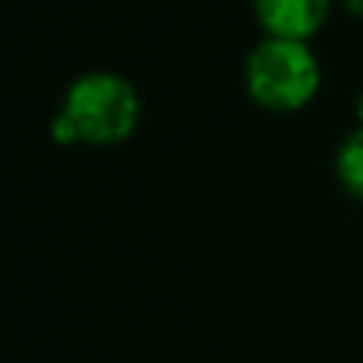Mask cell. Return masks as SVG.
<instances>
[{
	"label": "cell",
	"mask_w": 363,
	"mask_h": 363,
	"mask_svg": "<svg viewBox=\"0 0 363 363\" xmlns=\"http://www.w3.org/2000/svg\"><path fill=\"white\" fill-rule=\"evenodd\" d=\"M357 118H360V128H363V89H360V96H357Z\"/></svg>",
	"instance_id": "obj_6"
},
{
	"label": "cell",
	"mask_w": 363,
	"mask_h": 363,
	"mask_svg": "<svg viewBox=\"0 0 363 363\" xmlns=\"http://www.w3.org/2000/svg\"><path fill=\"white\" fill-rule=\"evenodd\" d=\"M335 169H338V182L345 185V191L363 201V128L347 134V140L338 147Z\"/></svg>",
	"instance_id": "obj_4"
},
{
	"label": "cell",
	"mask_w": 363,
	"mask_h": 363,
	"mask_svg": "<svg viewBox=\"0 0 363 363\" xmlns=\"http://www.w3.org/2000/svg\"><path fill=\"white\" fill-rule=\"evenodd\" d=\"M140 121L138 89L118 74H83L70 83L61 112L51 121L57 144H121Z\"/></svg>",
	"instance_id": "obj_1"
},
{
	"label": "cell",
	"mask_w": 363,
	"mask_h": 363,
	"mask_svg": "<svg viewBox=\"0 0 363 363\" xmlns=\"http://www.w3.org/2000/svg\"><path fill=\"white\" fill-rule=\"evenodd\" d=\"M322 70L306 42L264 38L245 61V89L255 106L274 115H290L315 99Z\"/></svg>",
	"instance_id": "obj_2"
},
{
	"label": "cell",
	"mask_w": 363,
	"mask_h": 363,
	"mask_svg": "<svg viewBox=\"0 0 363 363\" xmlns=\"http://www.w3.org/2000/svg\"><path fill=\"white\" fill-rule=\"evenodd\" d=\"M332 0H255V19L268 38L306 42L328 19Z\"/></svg>",
	"instance_id": "obj_3"
},
{
	"label": "cell",
	"mask_w": 363,
	"mask_h": 363,
	"mask_svg": "<svg viewBox=\"0 0 363 363\" xmlns=\"http://www.w3.org/2000/svg\"><path fill=\"white\" fill-rule=\"evenodd\" d=\"M345 6H347V10H351L354 16H357L360 23H363V0H345Z\"/></svg>",
	"instance_id": "obj_5"
}]
</instances>
